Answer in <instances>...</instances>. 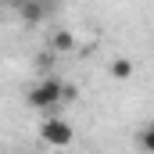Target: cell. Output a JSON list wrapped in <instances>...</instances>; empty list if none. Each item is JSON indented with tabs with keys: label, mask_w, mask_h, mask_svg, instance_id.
Instances as JSON below:
<instances>
[{
	"label": "cell",
	"mask_w": 154,
	"mask_h": 154,
	"mask_svg": "<svg viewBox=\"0 0 154 154\" xmlns=\"http://www.w3.org/2000/svg\"><path fill=\"white\" fill-rule=\"evenodd\" d=\"M136 147H140L143 154H151V151H154V129H151V125H143V129L136 133Z\"/></svg>",
	"instance_id": "cell-5"
},
{
	"label": "cell",
	"mask_w": 154,
	"mask_h": 154,
	"mask_svg": "<svg viewBox=\"0 0 154 154\" xmlns=\"http://www.w3.org/2000/svg\"><path fill=\"white\" fill-rule=\"evenodd\" d=\"M54 50H57V54H68V50H75V36H72L68 29L54 32Z\"/></svg>",
	"instance_id": "cell-4"
},
{
	"label": "cell",
	"mask_w": 154,
	"mask_h": 154,
	"mask_svg": "<svg viewBox=\"0 0 154 154\" xmlns=\"http://www.w3.org/2000/svg\"><path fill=\"white\" fill-rule=\"evenodd\" d=\"M7 4H14V7H18V4H22V0H7Z\"/></svg>",
	"instance_id": "cell-9"
},
{
	"label": "cell",
	"mask_w": 154,
	"mask_h": 154,
	"mask_svg": "<svg viewBox=\"0 0 154 154\" xmlns=\"http://www.w3.org/2000/svg\"><path fill=\"white\" fill-rule=\"evenodd\" d=\"M39 140H43V143H50V147H68V143L75 140V129H72L65 118L47 115L43 122H39Z\"/></svg>",
	"instance_id": "cell-1"
},
{
	"label": "cell",
	"mask_w": 154,
	"mask_h": 154,
	"mask_svg": "<svg viewBox=\"0 0 154 154\" xmlns=\"http://www.w3.org/2000/svg\"><path fill=\"white\" fill-rule=\"evenodd\" d=\"M18 14H22V22L39 25V22L50 14V4H47V0H22V4H18Z\"/></svg>",
	"instance_id": "cell-3"
},
{
	"label": "cell",
	"mask_w": 154,
	"mask_h": 154,
	"mask_svg": "<svg viewBox=\"0 0 154 154\" xmlns=\"http://www.w3.org/2000/svg\"><path fill=\"white\" fill-rule=\"evenodd\" d=\"M36 68H50V54H39V57H36Z\"/></svg>",
	"instance_id": "cell-8"
},
{
	"label": "cell",
	"mask_w": 154,
	"mask_h": 154,
	"mask_svg": "<svg viewBox=\"0 0 154 154\" xmlns=\"http://www.w3.org/2000/svg\"><path fill=\"white\" fill-rule=\"evenodd\" d=\"M111 75L115 79H129L133 75V61H129V57H115V61H111Z\"/></svg>",
	"instance_id": "cell-6"
},
{
	"label": "cell",
	"mask_w": 154,
	"mask_h": 154,
	"mask_svg": "<svg viewBox=\"0 0 154 154\" xmlns=\"http://www.w3.org/2000/svg\"><path fill=\"white\" fill-rule=\"evenodd\" d=\"M29 104L39 108V111H50V108H57L61 104V79H39L36 86L29 90Z\"/></svg>",
	"instance_id": "cell-2"
},
{
	"label": "cell",
	"mask_w": 154,
	"mask_h": 154,
	"mask_svg": "<svg viewBox=\"0 0 154 154\" xmlns=\"http://www.w3.org/2000/svg\"><path fill=\"white\" fill-rule=\"evenodd\" d=\"M75 97H79V90H75V86H72V82H61V104H72Z\"/></svg>",
	"instance_id": "cell-7"
}]
</instances>
